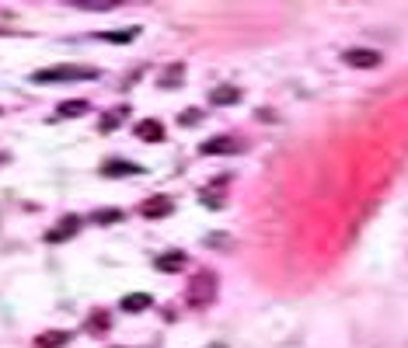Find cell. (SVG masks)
<instances>
[{
    "label": "cell",
    "mask_w": 408,
    "mask_h": 348,
    "mask_svg": "<svg viewBox=\"0 0 408 348\" xmlns=\"http://www.w3.org/2000/svg\"><path fill=\"white\" fill-rule=\"evenodd\" d=\"M223 241H227L223 234H213V237H209V244H213V248H223ZM227 244H230V241H227Z\"/></svg>",
    "instance_id": "7402d4cb"
},
{
    "label": "cell",
    "mask_w": 408,
    "mask_h": 348,
    "mask_svg": "<svg viewBox=\"0 0 408 348\" xmlns=\"http://www.w3.org/2000/svg\"><path fill=\"white\" fill-rule=\"evenodd\" d=\"M241 147H244V143L234 140V136H213V140H206L199 150H203V154H237Z\"/></svg>",
    "instance_id": "8992f818"
},
{
    "label": "cell",
    "mask_w": 408,
    "mask_h": 348,
    "mask_svg": "<svg viewBox=\"0 0 408 348\" xmlns=\"http://www.w3.org/2000/svg\"><path fill=\"white\" fill-rule=\"evenodd\" d=\"M171 213H175V202L168 195H150L140 202V216H147V220H164Z\"/></svg>",
    "instance_id": "277c9868"
},
{
    "label": "cell",
    "mask_w": 408,
    "mask_h": 348,
    "mask_svg": "<svg viewBox=\"0 0 408 348\" xmlns=\"http://www.w3.org/2000/svg\"><path fill=\"white\" fill-rule=\"evenodd\" d=\"M108 321H112V317H108V310H95V314L88 317L91 335H105V331H108Z\"/></svg>",
    "instance_id": "e0dca14e"
},
{
    "label": "cell",
    "mask_w": 408,
    "mask_h": 348,
    "mask_svg": "<svg viewBox=\"0 0 408 348\" xmlns=\"http://www.w3.org/2000/svg\"><path fill=\"white\" fill-rule=\"evenodd\" d=\"M102 70L98 67H81V63H60V67H46V70H35L32 81L35 84H60V81H91L98 77Z\"/></svg>",
    "instance_id": "6da1fadb"
},
{
    "label": "cell",
    "mask_w": 408,
    "mask_h": 348,
    "mask_svg": "<svg viewBox=\"0 0 408 348\" xmlns=\"http://www.w3.org/2000/svg\"><path fill=\"white\" fill-rule=\"evenodd\" d=\"M237 98H241V91L234 84H220V87L209 91V105H234Z\"/></svg>",
    "instance_id": "4fadbf2b"
},
{
    "label": "cell",
    "mask_w": 408,
    "mask_h": 348,
    "mask_svg": "<svg viewBox=\"0 0 408 348\" xmlns=\"http://www.w3.org/2000/svg\"><path fill=\"white\" fill-rule=\"evenodd\" d=\"M102 174L105 178H129V174H140V164H129V161H105Z\"/></svg>",
    "instance_id": "7c38bea8"
},
{
    "label": "cell",
    "mask_w": 408,
    "mask_h": 348,
    "mask_svg": "<svg viewBox=\"0 0 408 348\" xmlns=\"http://www.w3.org/2000/svg\"><path fill=\"white\" fill-rule=\"evenodd\" d=\"M70 342V335L67 331H46V335H39L35 338V348H63Z\"/></svg>",
    "instance_id": "9a60e30c"
},
{
    "label": "cell",
    "mask_w": 408,
    "mask_h": 348,
    "mask_svg": "<svg viewBox=\"0 0 408 348\" xmlns=\"http://www.w3.org/2000/svg\"><path fill=\"white\" fill-rule=\"evenodd\" d=\"M77 7H84V11H112L115 0H77Z\"/></svg>",
    "instance_id": "d6986e66"
},
{
    "label": "cell",
    "mask_w": 408,
    "mask_h": 348,
    "mask_svg": "<svg viewBox=\"0 0 408 348\" xmlns=\"http://www.w3.org/2000/svg\"><path fill=\"white\" fill-rule=\"evenodd\" d=\"M182 81V67H171L168 74H164V81H161V87H171V84H178Z\"/></svg>",
    "instance_id": "ffe728a7"
},
{
    "label": "cell",
    "mask_w": 408,
    "mask_h": 348,
    "mask_svg": "<svg viewBox=\"0 0 408 348\" xmlns=\"http://www.w3.org/2000/svg\"><path fill=\"white\" fill-rule=\"evenodd\" d=\"M185 265H189L185 251H168V255H161V258L154 261V268H157V272H182Z\"/></svg>",
    "instance_id": "8fae6325"
},
{
    "label": "cell",
    "mask_w": 408,
    "mask_h": 348,
    "mask_svg": "<svg viewBox=\"0 0 408 348\" xmlns=\"http://www.w3.org/2000/svg\"><path fill=\"white\" fill-rule=\"evenodd\" d=\"M136 32H140V28H126V32H98V39H102V42H115V46H122V42H133V39H136Z\"/></svg>",
    "instance_id": "2e32d148"
},
{
    "label": "cell",
    "mask_w": 408,
    "mask_h": 348,
    "mask_svg": "<svg viewBox=\"0 0 408 348\" xmlns=\"http://www.w3.org/2000/svg\"><path fill=\"white\" fill-rule=\"evenodd\" d=\"M119 220H122V209H98L95 213V223H105V227L108 223H119Z\"/></svg>",
    "instance_id": "ac0fdd59"
},
{
    "label": "cell",
    "mask_w": 408,
    "mask_h": 348,
    "mask_svg": "<svg viewBox=\"0 0 408 348\" xmlns=\"http://www.w3.org/2000/svg\"><path fill=\"white\" fill-rule=\"evenodd\" d=\"M150 293H129V296H122V310L126 314H140V310H150Z\"/></svg>",
    "instance_id": "5bb4252c"
},
{
    "label": "cell",
    "mask_w": 408,
    "mask_h": 348,
    "mask_svg": "<svg viewBox=\"0 0 408 348\" xmlns=\"http://www.w3.org/2000/svg\"><path fill=\"white\" fill-rule=\"evenodd\" d=\"M136 140H143V143H161L164 140V126L157 122V119H143V122H136Z\"/></svg>",
    "instance_id": "52a82bcc"
},
{
    "label": "cell",
    "mask_w": 408,
    "mask_h": 348,
    "mask_svg": "<svg viewBox=\"0 0 408 348\" xmlns=\"http://www.w3.org/2000/svg\"><path fill=\"white\" fill-rule=\"evenodd\" d=\"M88 101L84 98H74V101H63L56 112H53V122H60V119H81V115H88Z\"/></svg>",
    "instance_id": "ba28073f"
},
{
    "label": "cell",
    "mask_w": 408,
    "mask_h": 348,
    "mask_svg": "<svg viewBox=\"0 0 408 348\" xmlns=\"http://www.w3.org/2000/svg\"><path fill=\"white\" fill-rule=\"evenodd\" d=\"M178 122H182V126H196V122H199V112H196V108H189V112H182V119H178Z\"/></svg>",
    "instance_id": "44dd1931"
},
{
    "label": "cell",
    "mask_w": 408,
    "mask_h": 348,
    "mask_svg": "<svg viewBox=\"0 0 408 348\" xmlns=\"http://www.w3.org/2000/svg\"><path fill=\"white\" fill-rule=\"evenodd\" d=\"M81 227H84V220L81 216H63L49 234H46V244H67L70 237H77L81 234Z\"/></svg>",
    "instance_id": "3957f363"
},
{
    "label": "cell",
    "mask_w": 408,
    "mask_h": 348,
    "mask_svg": "<svg viewBox=\"0 0 408 348\" xmlns=\"http://www.w3.org/2000/svg\"><path fill=\"white\" fill-rule=\"evenodd\" d=\"M223 185H227V178H216L209 188H203V192H199V202H203V206H209V209H220V206H223V192H227Z\"/></svg>",
    "instance_id": "30bf717a"
},
{
    "label": "cell",
    "mask_w": 408,
    "mask_h": 348,
    "mask_svg": "<svg viewBox=\"0 0 408 348\" xmlns=\"http://www.w3.org/2000/svg\"><path fill=\"white\" fill-rule=\"evenodd\" d=\"M342 63H346V67L370 70V67L381 63V53H377V49H346V53H342Z\"/></svg>",
    "instance_id": "5b68a950"
},
{
    "label": "cell",
    "mask_w": 408,
    "mask_h": 348,
    "mask_svg": "<svg viewBox=\"0 0 408 348\" xmlns=\"http://www.w3.org/2000/svg\"><path fill=\"white\" fill-rule=\"evenodd\" d=\"M206 348H227V345H223V342H216V345H206Z\"/></svg>",
    "instance_id": "603a6c76"
},
{
    "label": "cell",
    "mask_w": 408,
    "mask_h": 348,
    "mask_svg": "<svg viewBox=\"0 0 408 348\" xmlns=\"http://www.w3.org/2000/svg\"><path fill=\"white\" fill-rule=\"evenodd\" d=\"M126 119H129V105H119V108L105 112L102 119H98V133H112V129H119Z\"/></svg>",
    "instance_id": "9c48e42d"
},
{
    "label": "cell",
    "mask_w": 408,
    "mask_h": 348,
    "mask_svg": "<svg viewBox=\"0 0 408 348\" xmlns=\"http://www.w3.org/2000/svg\"><path fill=\"white\" fill-rule=\"evenodd\" d=\"M185 300H189L192 310H206V307L216 300V275H213L209 268L196 272V275L189 279V293H185Z\"/></svg>",
    "instance_id": "7a4b0ae2"
}]
</instances>
